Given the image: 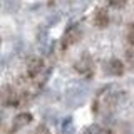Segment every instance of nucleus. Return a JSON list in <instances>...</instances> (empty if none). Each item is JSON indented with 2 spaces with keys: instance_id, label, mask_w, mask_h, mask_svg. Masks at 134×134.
Masks as SVG:
<instances>
[{
  "instance_id": "nucleus-7",
  "label": "nucleus",
  "mask_w": 134,
  "mask_h": 134,
  "mask_svg": "<svg viewBox=\"0 0 134 134\" xmlns=\"http://www.w3.org/2000/svg\"><path fill=\"white\" fill-rule=\"evenodd\" d=\"M109 134H134V127L129 122H119L109 131Z\"/></svg>"
},
{
  "instance_id": "nucleus-8",
  "label": "nucleus",
  "mask_w": 134,
  "mask_h": 134,
  "mask_svg": "<svg viewBox=\"0 0 134 134\" xmlns=\"http://www.w3.org/2000/svg\"><path fill=\"white\" fill-rule=\"evenodd\" d=\"M82 134H102V127L97 124H91L82 131Z\"/></svg>"
},
{
  "instance_id": "nucleus-6",
  "label": "nucleus",
  "mask_w": 134,
  "mask_h": 134,
  "mask_svg": "<svg viewBox=\"0 0 134 134\" xmlns=\"http://www.w3.org/2000/svg\"><path fill=\"white\" fill-rule=\"evenodd\" d=\"M124 64L119 60V59H111L107 62V72L111 75H116V77H121L124 74Z\"/></svg>"
},
{
  "instance_id": "nucleus-10",
  "label": "nucleus",
  "mask_w": 134,
  "mask_h": 134,
  "mask_svg": "<svg viewBox=\"0 0 134 134\" xmlns=\"http://www.w3.org/2000/svg\"><path fill=\"white\" fill-rule=\"evenodd\" d=\"M126 59H127V62H129V65L134 69V45H131V49L126 52Z\"/></svg>"
},
{
  "instance_id": "nucleus-5",
  "label": "nucleus",
  "mask_w": 134,
  "mask_h": 134,
  "mask_svg": "<svg viewBox=\"0 0 134 134\" xmlns=\"http://www.w3.org/2000/svg\"><path fill=\"white\" fill-rule=\"evenodd\" d=\"M32 114L30 112H20V114H17L14 117V121H12V131H19V129L25 127V126H29L32 122Z\"/></svg>"
},
{
  "instance_id": "nucleus-2",
  "label": "nucleus",
  "mask_w": 134,
  "mask_h": 134,
  "mask_svg": "<svg viewBox=\"0 0 134 134\" xmlns=\"http://www.w3.org/2000/svg\"><path fill=\"white\" fill-rule=\"evenodd\" d=\"M74 69H75L77 74L84 75V77H91V75L94 74V60H92V57L89 54H84V55H81L75 60Z\"/></svg>"
},
{
  "instance_id": "nucleus-4",
  "label": "nucleus",
  "mask_w": 134,
  "mask_h": 134,
  "mask_svg": "<svg viewBox=\"0 0 134 134\" xmlns=\"http://www.w3.org/2000/svg\"><path fill=\"white\" fill-rule=\"evenodd\" d=\"M92 24H94L97 29H106L109 25V12H107V8L99 7L97 10L94 12V15H92Z\"/></svg>"
},
{
  "instance_id": "nucleus-12",
  "label": "nucleus",
  "mask_w": 134,
  "mask_h": 134,
  "mask_svg": "<svg viewBox=\"0 0 134 134\" xmlns=\"http://www.w3.org/2000/svg\"><path fill=\"white\" fill-rule=\"evenodd\" d=\"M34 134H50V131H49V127L45 124H39L35 127V131H34Z\"/></svg>"
},
{
  "instance_id": "nucleus-9",
  "label": "nucleus",
  "mask_w": 134,
  "mask_h": 134,
  "mask_svg": "<svg viewBox=\"0 0 134 134\" xmlns=\"http://www.w3.org/2000/svg\"><path fill=\"white\" fill-rule=\"evenodd\" d=\"M126 37H127V42L131 45H134V24H131L127 27V32H126Z\"/></svg>"
},
{
  "instance_id": "nucleus-11",
  "label": "nucleus",
  "mask_w": 134,
  "mask_h": 134,
  "mask_svg": "<svg viewBox=\"0 0 134 134\" xmlns=\"http://www.w3.org/2000/svg\"><path fill=\"white\" fill-rule=\"evenodd\" d=\"M126 3H127V0H109V5L114 8H122Z\"/></svg>"
},
{
  "instance_id": "nucleus-3",
  "label": "nucleus",
  "mask_w": 134,
  "mask_h": 134,
  "mask_svg": "<svg viewBox=\"0 0 134 134\" xmlns=\"http://www.w3.org/2000/svg\"><path fill=\"white\" fill-rule=\"evenodd\" d=\"M44 60L40 57H32L30 60L27 62V69H25V77L29 81H35V79L40 77V74L44 72Z\"/></svg>"
},
{
  "instance_id": "nucleus-1",
  "label": "nucleus",
  "mask_w": 134,
  "mask_h": 134,
  "mask_svg": "<svg viewBox=\"0 0 134 134\" xmlns=\"http://www.w3.org/2000/svg\"><path fill=\"white\" fill-rule=\"evenodd\" d=\"M81 37H82L81 27H79V25H70V27L64 32V35H62V39H60V49L62 50L70 49L72 45H75L79 40H81Z\"/></svg>"
}]
</instances>
